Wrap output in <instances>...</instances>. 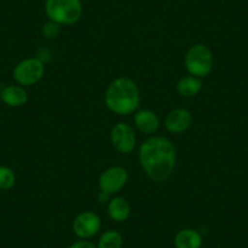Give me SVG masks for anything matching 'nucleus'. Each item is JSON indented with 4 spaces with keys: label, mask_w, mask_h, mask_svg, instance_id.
Returning a JSON list of instances; mask_svg holds the SVG:
<instances>
[{
    "label": "nucleus",
    "mask_w": 248,
    "mask_h": 248,
    "mask_svg": "<svg viewBox=\"0 0 248 248\" xmlns=\"http://www.w3.org/2000/svg\"><path fill=\"white\" fill-rule=\"evenodd\" d=\"M107 108L119 116L132 114L140 105V92L137 83L128 77H118L109 83L105 93Z\"/></svg>",
    "instance_id": "2"
},
{
    "label": "nucleus",
    "mask_w": 248,
    "mask_h": 248,
    "mask_svg": "<svg viewBox=\"0 0 248 248\" xmlns=\"http://www.w3.org/2000/svg\"><path fill=\"white\" fill-rule=\"evenodd\" d=\"M0 100L10 107H21L28 101V94L25 87L8 85L0 92Z\"/></svg>",
    "instance_id": "11"
},
{
    "label": "nucleus",
    "mask_w": 248,
    "mask_h": 248,
    "mask_svg": "<svg viewBox=\"0 0 248 248\" xmlns=\"http://www.w3.org/2000/svg\"><path fill=\"white\" fill-rule=\"evenodd\" d=\"M134 124L144 134H154L159 128V118L151 109H140L135 112Z\"/></svg>",
    "instance_id": "10"
},
{
    "label": "nucleus",
    "mask_w": 248,
    "mask_h": 248,
    "mask_svg": "<svg viewBox=\"0 0 248 248\" xmlns=\"http://www.w3.org/2000/svg\"><path fill=\"white\" fill-rule=\"evenodd\" d=\"M107 212L112 220L117 221V223H123L130 216V204L124 197H112L108 202Z\"/></svg>",
    "instance_id": "13"
},
{
    "label": "nucleus",
    "mask_w": 248,
    "mask_h": 248,
    "mask_svg": "<svg viewBox=\"0 0 248 248\" xmlns=\"http://www.w3.org/2000/svg\"><path fill=\"white\" fill-rule=\"evenodd\" d=\"M111 142L121 154H130L137 144V135L132 125L119 122L111 130Z\"/></svg>",
    "instance_id": "8"
},
{
    "label": "nucleus",
    "mask_w": 248,
    "mask_h": 248,
    "mask_svg": "<svg viewBox=\"0 0 248 248\" xmlns=\"http://www.w3.org/2000/svg\"><path fill=\"white\" fill-rule=\"evenodd\" d=\"M123 236L116 230H107L100 236L97 241V248H122Z\"/></svg>",
    "instance_id": "15"
},
{
    "label": "nucleus",
    "mask_w": 248,
    "mask_h": 248,
    "mask_svg": "<svg viewBox=\"0 0 248 248\" xmlns=\"http://www.w3.org/2000/svg\"><path fill=\"white\" fill-rule=\"evenodd\" d=\"M16 184V174L10 167L0 166V190L13 189Z\"/></svg>",
    "instance_id": "16"
},
{
    "label": "nucleus",
    "mask_w": 248,
    "mask_h": 248,
    "mask_svg": "<svg viewBox=\"0 0 248 248\" xmlns=\"http://www.w3.org/2000/svg\"><path fill=\"white\" fill-rule=\"evenodd\" d=\"M192 123V116L189 109L174 108L164 119L166 129L171 134H181L189 129Z\"/></svg>",
    "instance_id": "9"
},
{
    "label": "nucleus",
    "mask_w": 248,
    "mask_h": 248,
    "mask_svg": "<svg viewBox=\"0 0 248 248\" xmlns=\"http://www.w3.org/2000/svg\"><path fill=\"white\" fill-rule=\"evenodd\" d=\"M128 181V171L124 167L113 166L101 173L99 178V186L102 192L113 195L123 189Z\"/></svg>",
    "instance_id": "6"
},
{
    "label": "nucleus",
    "mask_w": 248,
    "mask_h": 248,
    "mask_svg": "<svg viewBox=\"0 0 248 248\" xmlns=\"http://www.w3.org/2000/svg\"><path fill=\"white\" fill-rule=\"evenodd\" d=\"M201 78L194 77V76H186L183 77L176 84V90L179 95L183 97H192L199 94L202 89Z\"/></svg>",
    "instance_id": "14"
},
{
    "label": "nucleus",
    "mask_w": 248,
    "mask_h": 248,
    "mask_svg": "<svg viewBox=\"0 0 248 248\" xmlns=\"http://www.w3.org/2000/svg\"><path fill=\"white\" fill-rule=\"evenodd\" d=\"M109 196H111V195H108V194H106V192H100V195H99V201H100V203H105V202H107L108 201L109 202Z\"/></svg>",
    "instance_id": "19"
},
{
    "label": "nucleus",
    "mask_w": 248,
    "mask_h": 248,
    "mask_svg": "<svg viewBox=\"0 0 248 248\" xmlns=\"http://www.w3.org/2000/svg\"><path fill=\"white\" fill-rule=\"evenodd\" d=\"M101 229V219L96 213L85 211L78 214L72 223V230L80 240H89L97 235Z\"/></svg>",
    "instance_id": "7"
},
{
    "label": "nucleus",
    "mask_w": 248,
    "mask_h": 248,
    "mask_svg": "<svg viewBox=\"0 0 248 248\" xmlns=\"http://www.w3.org/2000/svg\"><path fill=\"white\" fill-rule=\"evenodd\" d=\"M202 243H203V237L195 229H183L174 237L175 248H201Z\"/></svg>",
    "instance_id": "12"
},
{
    "label": "nucleus",
    "mask_w": 248,
    "mask_h": 248,
    "mask_svg": "<svg viewBox=\"0 0 248 248\" xmlns=\"http://www.w3.org/2000/svg\"><path fill=\"white\" fill-rule=\"evenodd\" d=\"M139 161L151 180L163 183L173 174L175 168L176 150L167 138H149L140 145Z\"/></svg>",
    "instance_id": "1"
},
{
    "label": "nucleus",
    "mask_w": 248,
    "mask_h": 248,
    "mask_svg": "<svg viewBox=\"0 0 248 248\" xmlns=\"http://www.w3.org/2000/svg\"><path fill=\"white\" fill-rule=\"evenodd\" d=\"M45 14L49 20L61 25H75L83 15L80 0H46Z\"/></svg>",
    "instance_id": "3"
},
{
    "label": "nucleus",
    "mask_w": 248,
    "mask_h": 248,
    "mask_svg": "<svg viewBox=\"0 0 248 248\" xmlns=\"http://www.w3.org/2000/svg\"><path fill=\"white\" fill-rule=\"evenodd\" d=\"M68 248H97L96 245L93 242H90V241L88 240H78L76 241V242H73L72 245L70 246Z\"/></svg>",
    "instance_id": "18"
},
{
    "label": "nucleus",
    "mask_w": 248,
    "mask_h": 248,
    "mask_svg": "<svg viewBox=\"0 0 248 248\" xmlns=\"http://www.w3.org/2000/svg\"><path fill=\"white\" fill-rule=\"evenodd\" d=\"M184 62L190 76L204 78L213 68V54L206 45L195 44L186 51Z\"/></svg>",
    "instance_id": "4"
},
{
    "label": "nucleus",
    "mask_w": 248,
    "mask_h": 248,
    "mask_svg": "<svg viewBox=\"0 0 248 248\" xmlns=\"http://www.w3.org/2000/svg\"><path fill=\"white\" fill-rule=\"evenodd\" d=\"M45 72L44 62L38 57L22 60L14 67V80L21 87H31L39 82Z\"/></svg>",
    "instance_id": "5"
},
{
    "label": "nucleus",
    "mask_w": 248,
    "mask_h": 248,
    "mask_svg": "<svg viewBox=\"0 0 248 248\" xmlns=\"http://www.w3.org/2000/svg\"><path fill=\"white\" fill-rule=\"evenodd\" d=\"M60 32H61V27H60L59 23L54 22V21L51 20L45 22L42 27V35L45 39H56V38L59 37Z\"/></svg>",
    "instance_id": "17"
}]
</instances>
